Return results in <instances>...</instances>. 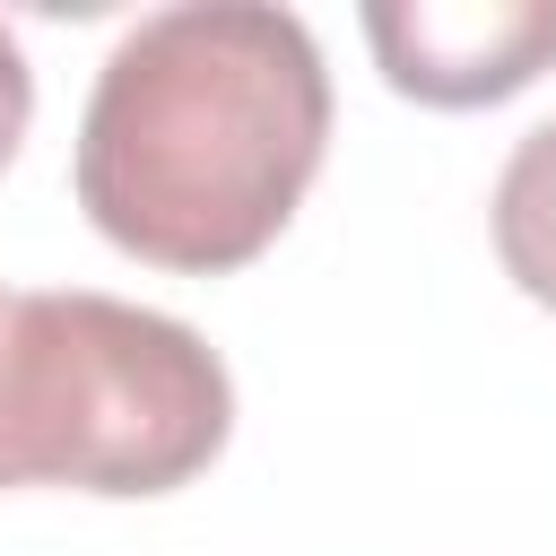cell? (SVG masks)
<instances>
[{"label": "cell", "instance_id": "obj_1", "mask_svg": "<svg viewBox=\"0 0 556 556\" xmlns=\"http://www.w3.org/2000/svg\"><path fill=\"white\" fill-rule=\"evenodd\" d=\"M330 148V70L295 9L174 0L139 17L78 113L87 226L182 278L261 261Z\"/></svg>", "mask_w": 556, "mask_h": 556}, {"label": "cell", "instance_id": "obj_2", "mask_svg": "<svg viewBox=\"0 0 556 556\" xmlns=\"http://www.w3.org/2000/svg\"><path fill=\"white\" fill-rule=\"evenodd\" d=\"M235 434L226 356L96 287H35L9 304L0 348V486L174 495Z\"/></svg>", "mask_w": 556, "mask_h": 556}, {"label": "cell", "instance_id": "obj_3", "mask_svg": "<svg viewBox=\"0 0 556 556\" xmlns=\"http://www.w3.org/2000/svg\"><path fill=\"white\" fill-rule=\"evenodd\" d=\"M365 43L400 96L469 113L556 70V0H374Z\"/></svg>", "mask_w": 556, "mask_h": 556}, {"label": "cell", "instance_id": "obj_4", "mask_svg": "<svg viewBox=\"0 0 556 556\" xmlns=\"http://www.w3.org/2000/svg\"><path fill=\"white\" fill-rule=\"evenodd\" d=\"M486 208H495V261H504V278L530 304L556 313V122H539V130L513 139Z\"/></svg>", "mask_w": 556, "mask_h": 556}, {"label": "cell", "instance_id": "obj_5", "mask_svg": "<svg viewBox=\"0 0 556 556\" xmlns=\"http://www.w3.org/2000/svg\"><path fill=\"white\" fill-rule=\"evenodd\" d=\"M26 122H35V70H26V52H17V35H9V17H0V165L17 156Z\"/></svg>", "mask_w": 556, "mask_h": 556}, {"label": "cell", "instance_id": "obj_6", "mask_svg": "<svg viewBox=\"0 0 556 556\" xmlns=\"http://www.w3.org/2000/svg\"><path fill=\"white\" fill-rule=\"evenodd\" d=\"M9 304H17V295H0V348H9Z\"/></svg>", "mask_w": 556, "mask_h": 556}]
</instances>
